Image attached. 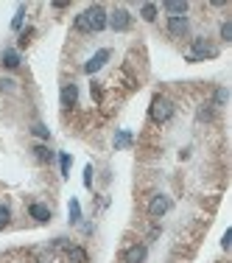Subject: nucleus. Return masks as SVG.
I'll list each match as a JSON object with an SVG mask.
<instances>
[{
    "instance_id": "obj_22",
    "label": "nucleus",
    "mask_w": 232,
    "mask_h": 263,
    "mask_svg": "<svg viewBox=\"0 0 232 263\" xmlns=\"http://www.w3.org/2000/svg\"><path fill=\"white\" fill-rule=\"evenodd\" d=\"M12 90H17L14 78H0V93H12Z\"/></svg>"
},
{
    "instance_id": "obj_24",
    "label": "nucleus",
    "mask_w": 232,
    "mask_h": 263,
    "mask_svg": "<svg viewBox=\"0 0 232 263\" xmlns=\"http://www.w3.org/2000/svg\"><path fill=\"white\" fill-rule=\"evenodd\" d=\"M31 37H34V28H25V31L20 34V48H25V45L31 42Z\"/></svg>"
},
{
    "instance_id": "obj_6",
    "label": "nucleus",
    "mask_w": 232,
    "mask_h": 263,
    "mask_svg": "<svg viewBox=\"0 0 232 263\" xmlns=\"http://www.w3.org/2000/svg\"><path fill=\"white\" fill-rule=\"evenodd\" d=\"M146 257H148V249L143 244H135L123 252V263H146Z\"/></svg>"
},
{
    "instance_id": "obj_27",
    "label": "nucleus",
    "mask_w": 232,
    "mask_h": 263,
    "mask_svg": "<svg viewBox=\"0 0 232 263\" xmlns=\"http://www.w3.org/2000/svg\"><path fill=\"white\" fill-rule=\"evenodd\" d=\"M229 244H232V229H226L224 238H221V249H229Z\"/></svg>"
},
{
    "instance_id": "obj_19",
    "label": "nucleus",
    "mask_w": 232,
    "mask_h": 263,
    "mask_svg": "<svg viewBox=\"0 0 232 263\" xmlns=\"http://www.w3.org/2000/svg\"><path fill=\"white\" fill-rule=\"evenodd\" d=\"M70 162H73V157H70L68 151H62V154H59V165H62V177H68V173H70Z\"/></svg>"
},
{
    "instance_id": "obj_13",
    "label": "nucleus",
    "mask_w": 232,
    "mask_h": 263,
    "mask_svg": "<svg viewBox=\"0 0 232 263\" xmlns=\"http://www.w3.org/2000/svg\"><path fill=\"white\" fill-rule=\"evenodd\" d=\"M68 216H70V224H79L81 221V204H79V199H70Z\"/></svg>"
},
{
    "instance_id": "obj_2",
    "label": "nucleus",
    "mask_w": 232,
    "mask_h": 263,
    "mask_svg": "<svg viewBox=\"0 0 232 263\" xmlns=\"http://www.w3.org/2000/svg\"><path fill=\"white\" fill-rule=\"evenodd\" d=\"M148 118L154 123H168L174 118V104H171L165 95H154L151 98V106H148Z\"/></svg>"
},
{
    "instance_id": "obj_25",
    "label": "nucleus",
    "mask_w": 232,
    "mask_h": 263,
    "mask_svg": "<svg viewBox=\"0 0 232 263\" xmlns=\"http://www.w3.org/2000/svg\"><path fill=\"white\" fill-rule=\"evenodd\" d=\"M213 106H215V104H204L202 109H198V118H202V121H207V118H213Z\"/></svg>"
},
{
    "instance_id": "obj_11",
    "label": "nucleus",
    "mask_w": 232,
    "mask_h": 263,
    "mask_svg": "<svg viewBox=\"0 0 232 263\" xmlns=\"http://www.w3.org/2000/svg\"><path fill=\"white\" fill-rule=\"evenodd\" d=\"M165 11H168L171 17H185L187 3H182V0H168V3H165Z\"/></svg>"
},
{
    "instance_id": "obj_16",
    "label": "nucleus",
    "mask_w": 232,
    "mask_h": 263,
    "mask_svg": "<svg viewBox=\"0 0 232 263\" xmlns=\"http://www.w3.org/2000/svg\"><path fill=\"white\" fill-rule=\"evenodd\" d=\"M126 145H131V134L123 129V132L115 134V149H126Z\"/></svg>"
},
{
    "instance_id": "obj_21",
    "label": "nucleus",
    "mask_w": 232,
    "mask_h": 263,
    "mask_svg": "<svg viewBox=\"0 0 232 263\" xmlns=\"http://www.w3.org/2000/svg\"><path fill=\"white\" fill-rule=\"evenodd\" d=\"M31 132H34L37 137H42V140H48V137H51V132H48V126H45V123H34V129H31Z\"/></svg>"
},
{
    "instance_id": "obj_28",
    "label": "nucleus",
    "mask_w": 232,
    "mask_h": 263,
    "mask_svg": "<svg viewBox=\"0 0 232 263\" xmlns=\"http://www.w3.org/2000/svg\"><path fill=\"white\" fill-rule=\"evenodd\" d=\"M224 101H226V90L221 87L218 93H215V104H224Z\"/></svg>"
},
{
    "instance_id": "obj_15",
    "label": "nucleus",
    "mask_w": 232,
    "mask_h": 263,
    "mask_svg": "<svg viewBox=\"0 0 232 263\" xmlns=\"http://www.w3.org/2000/svg\"><path fill=\"white\" fill-rule=\"evenodd\" d=\"M68 257H70V260H76V263H84L87 252L81 249V246H68Z\"/></svg>"
},
{
    "instance_id": "obj_18",
    "label": "nucleus",
    "mask_w": 232,
    "mask_h": 263,
    "mask_svg": "<svg viewBox=\"0 0 232 263\" xmlns=\"http://www.w3.org/2000/svg\"><path fill=\"white\" fill-rule=\"evenodd\" d=\"M9 221H12V210H9V204H0V229H6Z\"/></svg>"
},
{
    "instance_id": "obj_14",
    "label": "nucleus",
    "mask_w": 232,
    "mask_h": 263,
    "mask_svg": "<svg viewBox=\"0 0 232 263\" xmlns=\"http://www.w3.org/2000/svg\"><path fill=\"white\" fill-rule=\"evenodd\" d=\"M34 154H37V160H40V162H51L53 160V151L48 149V145H34Z\"/></svg>"
},
{
    "instance_id": "obj_12",
    "label": "nucleus",
    "mask_w": 232,
    "mask_h": 263,
    "mask_svg": "<svg viewBox=\"0 0 232 263\" xmlns=\"http://www.w3.org/2000/svg\"><path fill=\"white\" fill-rule=\"evenodd\" d=\"M0 62H3V67L14 70V67L20 65V53H17V50H3V59H0Z\"/></svg>"
},
{
    "instance_id": "obj_4",
    "label": "nucleus",
    "mask_w": 232,
    "mask_h": 263,
    "mask_svg": "<svg viewBox=\"0 0 232 263\" xmlns=\"http://www.w3.org/2000/svg\"><path fill=\"white\" fill-rule=\"evenodd\" d=\"M107 25L112 28V31H126V28L131 25V14L126 9H115L112 14H107Z\"/></svg>"
},
{
    "instance_id": "obj_3",
    "label": "nucleus",
    "mask_w": 232,
    "mask_h": 263,
    "mask_svg": "<svg viewBox=\"0 0 232 263\" xmlns=\"http://www.w3.org/2000/svg\"><path fill=\"white\" fill-rule=\"evenodd\" d=\"M213 56H218V50H215L204 37H196L193 39L190 53H187V62H202V59H213Z\"/></svg>"
},
{
    "instance_id": "obj_20",
    "label": "nucleus",
    "mask_w": 232,
    "mask_h": 263,
    "mask_svg": "<svg viewBox=\"0 0 232 263\" xmlns=\"http://www.w3.org/2000/svg\"><path fill=\"white\" fill-rule=\"evenodd\" d=\"M23 17H25V6H20L17 14H14V20H12V28H14V31H20V28H23Z\"/></svg>"
},
{
    "instance_id": "obj_17",
    "label": "nucleus",
    "mask_w": 232,
    "mask_h": 263,
    "mask_svg": "<svg viewBox=\"0 0 232 263\" xmlns=\"http://www.w3.org/2000/svg\"><path fill=\"white\" fill-rule=\"evenodd\" d=\"M140 14H143V20L154 22V20H157V6H154V3H146V6L140 9Z\"/></svg>"
},
{
    "instance_id": "obj_5",
    "label": "nucleus",
    "mask_w": 232,
    "mask_h": 263,
    "mask_svg": "<svg viewBox=\"0 0 232 263\" xmlns=\"http://www.w3.org/2000/svg\"><path fill=\"white\" fill-rule=\"evenodd\" d=\"M168 210H171V199H168V196H162V193L151 196V201H148V216L159 218V216H165Z\"/></svg>"
},
{
    "instance_id": "obj_1",
    "label": "nucleus",
    "mask_w": 232,
    "mask_h": 263,
    "mask_svg": "<svg viewBox=\"0 0 232 263\" xmlns=\"http://www.w3.org/2000/svg\"><path fill=\"white\" fill-rule=\"evenodd\" d=\"M107 28V11H104V6H90L87 11H81L79 17H76V31L81 34H90V31H104Z\"/></svg>"
},
{
    "instance_id": "obj_10",
    "label": "nucleus",
    "mask_w": 232,
    "mask_h": 263,
    "mask_svg": "<svg viewBox=\"0 0 232 263\" xmlns=\"http://www.w3.org/2000/svg\"><path fill=\"white\" fill-rule=\"evenodd\" d=\"M76 101H79V87H76V84H64L62 87V106L70 109V106H76Z\"/></svg>"
},
{
    "instance_id": "obj_26",
    "label": "nucleus",
    "mask_w": 232,
    "mask_h": 263,
    "mask_svg": "<svg viewBox=\"0 0 232 263\" xmlns=\"http://www.w3.org/2000/svg\"><path fill=\"white\" fill-rule=\"evenodd\" d=\"M84 188H92V165L84 168Z\"/></svg>"
},
{
    "instance_id": "obj_23",
    "label": "nucleus",
    "mask_w": 232,
    "mask_h": 263,
    "mask_svg": "<svg viewBox=\"0 0 232 263\" xmlns=\"http://www.w3.org/2000/svg\"><path fill=\"white\" fill-rule=\"evenodd\" d=\"M221 39H224V42H229V39H232V22L229 20L221 22Z\"/></svg>"
},
{
    "instance_id": "obj_9",
    "label": "nucleus",
    "mask_w": 232,
    "mask_h": 263,
    "mask_svg": "<svg viewBox=\"0 0 232 263\" xmlns=\"http://www.w3.org/2000/svg\"><path fill=\"white\" fill-rule=\"evenodd\" d=\"M187 28H190L187 17H168V31L174 34V37H185Z\"/></svg>"
},
{
    "instance_id": "obj_8",
    "label": "nucleus",
    "mask_w": 232,
    "mask_h": 263,
    "mask_svg": "<svg viewBox=\"0 0 232 263\" xmlns=\"http://www.w3.org/2000/svg\"><path fill=\"white\" fill-rule=\"evenodd\" d=\"M28 216L34 218V221L45 224L48 218H51V207H48V204H42V201H34V204H28Z\"/></svg>"
},
{
    "instance_id": "obj_7",
    "label": "nucleus",
    "mask_w": 232,
    "mask_h": 263,
    "mask_svg": "<svg viewBox=\"0 0 232 263\" xmlns=\"http://www.w3.org/2000/svg\"><path fill=\"white\" fill-rule=\"evenodd\" d=\"M109 56H112V53H109V48H101V50H98V53H95V56H92V59L84 65V73H87V76H92L95 70H101L104 62H107Z\"/></svg>"
}]
</instances>
